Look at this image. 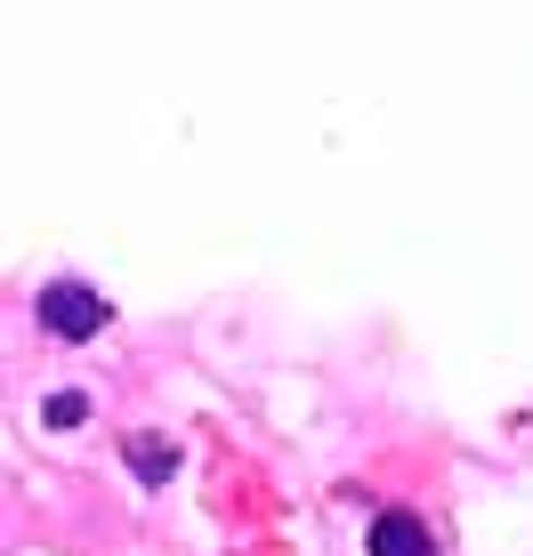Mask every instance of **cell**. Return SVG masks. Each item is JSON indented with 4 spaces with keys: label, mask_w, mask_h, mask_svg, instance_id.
Masks as SVG:
<instances>
[{
    "label": "cell",
    "mask_w": 533,
    "mask_h": 556,
    "mask_svg": "<svg viewBox=\"0 0 533 556\" xmlns=\"http://www.w3.org/2000/svg\"><path fill=\"white\" fill-rule=\"evenodd\" d=\"M129 468H138L146 484H170V476H178V444H170V435H129Z\"/></svg>",
    "instance_id": "3"
},
{
    "label": "cell",
    "mask_w": 533,
    "mask_h": 556,
    "mask_svg": "<svg viewBox=\"0 0 533 556\" xmlns=\"http://www.w3.org/2000/svg\"><path fill=\"white\" fill-rule=\"evenodd\" d=\"M41 419H49V428H82V419H89V395H49Z\"/></svg>",
    "instance_id": "4"
},
{
    "label": "cell",
    "mask_w": 533,
    "mask_h": 556,
    "mask_svg": "<svg viewBox=\"0 0 533 556\" xmlns=\"http://www.w3.org/2000/svg\"><path fill=\"white\" fill-rule=\"evenodd\" d=\"M106 315H113V306L89 291V282H49V291H41V331L49 339H98Z\"/></svg>",
    "instance_id": "1"
},
{
    "label": "cell",
    "mask_w": 533,
    "mask_h": 556,
    "mask_svg": "<svg viewBox=\"0 0 533 556\" xmlns=\"http://www.w3.org/2000/svg\"><path fill=\"white\" fill-rule=\"evenodd\" d=\"M364 548H372V556H436V532H429L412 508H380L372 532H364Z\"/></svg>",
    "instance_id": "2"
}]
</instances>
